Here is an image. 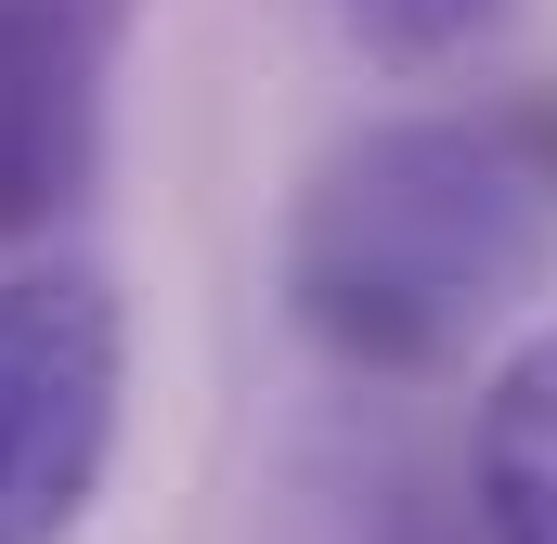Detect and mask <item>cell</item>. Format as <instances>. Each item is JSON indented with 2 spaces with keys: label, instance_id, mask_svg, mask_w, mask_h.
I'll list each match as a JSON object with an SVG mask.
<instances>
[{
  "label": "cell",
  "instance_id": "cell-1",
  "mask_svg": "<svg viewBox=\"0 0 557 544\" xmlns=\"http://www.w3.org/2000/svg\"><path fill=\"white\" fill-rule=\"evenodd\" d=\"M557 272V143L532 118H376L285 208V311L350 376H441Z\"/></svg>",
  "mask_w": 557,
  "mask_h": 544
},
{
  "label": "cell",
  "instance_id": "cell-2",
  "mask_svg": "<svg viewBox=\"0 0 557 544\" xmlns=\"http://www.w3.org/2000/svg\"><path fill=\"white\" fill-rule=\"evenodd\" d=\"M131 403V311L91 260L0 272V544H52L91 519Z\"/></svg>",
  "mask_w": 557,
  "mask_h": 544
},
{
  "label": "cell",
  "instance_id": "cell-3",
  "mask_svg": "<svg viewBox=\"0 0 557 544\" xmlns=\"http://www.w3.org/2000/svg\"><path fill=\"white\" fill-rule=\"evenodd\" d=\"M91 143H104L91 26H78L65 0H0V247L78 208Z\"/></svg>",
  "mask_w": 557,
  "mask_h": 544
},
{
  "label": "cell",
  "instance_id": "cell-4",
  "mask_svg": "<svg viewBox=\"0 0 557 544\" xmlns=\"http://www.w3.org/2000/svg\"><path fill=\"white\" fill-rule=\"evenodd\" d=\"M467 506L480 544H557V324H532L467 415Z\"/></svg>",
  "mask_w": 557,
  "mask_h": 544
},
{
  "label": "cell",
  "instance_id": "cell-5",
  "mask_svg": "<svg viewBox=\"0 0 557 544\" xmlns=\"http://www.w3.org/2000/svg\"><path fill=\"white\" fill-rule=\"evenodd\" d=\"M363 39H389V52H441V39H467L493 0H337Z\"/></svg>",
  "mask_w": 557,
  "mask_h": 544
}]
</instances>
